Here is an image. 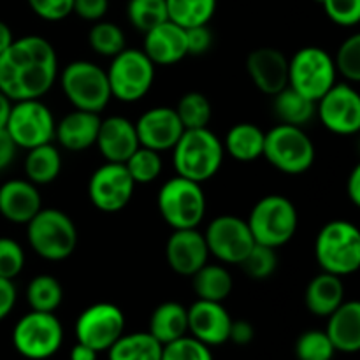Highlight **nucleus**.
<instances>
[{
	"mask_svg": "<svg viewBox=\"0 0 360 360\" xmlns=\"http://www.w3.org/2000/svg\"><path fill=\"white\" fill-rule=\"evenodd\" d=\"M58 76V56L48 39L25 35L0 55V91L13 102L42 98Z\"/></svg>",
	"mask_w": 360,
	"mask_h": 360,
	"instance_id": "1",
	"label": "nucleus"
},
{
	"mask_svg": "<svg viewBox=\"0 0 360 360\" xmlns=\"http://www.w3.org/2000/svg\"><path fill=\"white\" fill-rule=\"evenodd\" d=\"M171 151L176 174L200 185L217 176L225 157L220 137L207 127L185 130Z\"/></svg>",
	"mask_w": 360,
	"mask_h": 360,
	"instance_id": "2",
	"label": "nucleus"
},
{
	"mask_svg": "<svg viewBox=\"0 0 360 360\" xmlns=\"http://www.w3.org/2000/svg\"><path fill=\"white\" fill-rule=\"evenodd\" d=\"M27 239L41 259L62 262L74 253L79 236L69 214L56 207H42L27 224Z\"/></svg>",
	"mask_w": 360,
	"mask_h": 360,
	"instance_id": "3",
	"label": "nucleus"
},
{
	"mask_svg": "<svg viewBox=\"0 0 360 360\" xmlns=\"http://www.w3.org/2000/svg\"><path fill=\"white\" fill-rule=\"evenodd\" d=\"M315 257L322 271L336 276H350L360 267V232L347 220H333L320 229Z\"/></svg>",
	"mask_w": 360,
	"mask_h": 360,
	"instance_id": "4",
	"label": "nucleus"
},
{
	"mask_svg": "<svg viewBox=\"0 0 360 360\" xmlns=\"http://www.w3.org/2000/svg\"><path fill=\"white\" fill-rule=\"evenodd\" d=\"M246 224H248L257 245L278 250L292 241V238L295 236L299 214L294 202L288 197L271 193V195L262 197L252 207V213H250Z\"/></svg>",
	"mask_w": 360,
	"mask_h": 360,
	"instance_id": "5",
	"label": "nucleus"
},
{
	"mask_svg": "<svg viewBox=\"0 0 360 360\" xmlns=\"http://www.w3.org/2000/svg\"><path fill=\"white\" fill-rule=\"evenodd\" d=\"M206 204L202 185L178 174L158 190V213L172 231L199 227L206 217Z\"/></svg>",
	"mask_w": 360,
	"mask_h": 360,
	"instance_id": "6",
	"label": "nucleus"
},
{
	"mask_svg": "<svg viewBox=\"0 0 360 360\" xmlns=\"http://www.w3.org/2000/svg\"><path fill=\"white\" fill-rule=\"evenodd\" d=\"M262 157L280 172L297 176L311 169L316 151L302 127L280 123L266 132Z\"/></svg>",
	"mask_w": 360,
	"mask_h": 360,
	"instance_id": "7",
	"label": "nucleus"
},
{
	"mask_svg": "<svg viewBox=\"0 0 360 360\" xmlns=\"http://www.w3.org/2000/svg\"><path fill=\"white\" fill-rule=\"evenodd\" d=\"M60 84L74 109L102 112L111 101L105 69L90 60L70 62L60 74Z\"/></svg>",
	"mask_w": 360,
	"mask_h": 360,
	"instance_id": "8",
	"label": "nucleus"
},
{
	"mask_svg": "<svg viewBox=\"0 0 360 360\" xmlns=\"http://www.w3.org/2000/svg\"><path fill=\"white\" fill-rule=\"evenodd\" d=\"M338 72L330 53L319 46H306L288 60V86L319 102L334 84Z\"/></svg>",
	"mask_w": 360,
	"mask_h": 360,
	"instance_id": "9",
	"label": "nucleus"
},
{
	"mask_svg": "<svg viewBox=\"0 0 360 360\" xmlns=\"http://www.w3.org/2000/svg\"><path fill=\"white\" fill-rule=\"evenodd\" d=\"M155 65L143 49L125 48L111 58L108 67L111 97L122 102H137L148 95L155 83Z\"/></svg>",
	"mask_w": 360,
	"mask_h": 360,
	"instance_id": "10",
	"label": "nucleus"
},
{
	"mask_svg": "<svg viewBox=\"0 0 360 360\" xmlns=\"http://www.w3.org/2000/svg\"><path fill=\"white\" fill-rule=\"evenodd\" d=\"M63 343V329L55 313L34 311L21 316L13 329V345L21 357L46 360Z\"/></svg>",
	"mask_w": 360,
	"mask_h": 360,
	"instance_id": "11",
	"label": "nucleus"
},
{
	"mask_svg": "<svg viewBox=\"0 0 360 360\" xmlns=\"http://www.w3.org/2000/svg\"><path fill=\"white\" fill-rule=\"evenodd\" d=\"M55 116L41 98L13 102L6 130L18 148L32 150L55 139Z\"/></svg>",
	"mask_w": 360,
	"mask_h": 360,
	"instance_id": "12",
	"label": "nucleus"
},
{
	"mask_svg": "<svg viewBox=\"0 0 360 360\" xmlns=\"http://www.w3.org/2000/svg\"><path fill=\"white\" fill-rule=\"evenodd\" d=\"M74 333L79 343L97 354L108 352L125 334V315L112 302H95L77 316Z\"/></svg>",
	"mask_w": 360,
	"mask_h": 360,
	"instance_id": "13",
	"label": "nucleus"
},
{
	"mask_svg": "<svg viewBox=\"0 0 360 360\" xmlns=\"http://www.w3.org/2000/svg\"><path fill=\"white\" fill-rule=\"evenodd\" d=\"M210 255L224 264H241L255 245L248 224L234 214H221L210 221L204 232Z\"/></svg>",
	"mask_w": 360,
	"mask_h": 360,
	"instance_id": "14",
	"label": "nucleus"
},
{
	"mask_svg": "<svg viewBox=\"0 0 360 360\" xmlns=\"http://www.w3.org/2000/svg\"><path fill=\"white\" fill-rule=\"evenodd\" d=\"M136 183L130 178L129 171L123 164L105 162L88 181V197L90 202L102 213H118L125 210L134 197Z\"/></svg>",
	"mask_w": 360,
	"mask_h": 360,
	"instance_id": "15",
	"label": "nucleus"
},
{
	"mask_svg": "<svg viewBox=\"0 0 360 360\" xmlns=\"http://www.w3.org/2000/svg\"><path fill=\"white\" fill-rule=\"evenodd\" d=\"M316 115L329 132L354 136L360 130L359 91L348 83H336L316 102Z\"/></svg>",
	"mask_w": 360,
	"mask_h": 360,
	"instance_id": "16",
	"label": "nucleus"
},
{
	"mask_svg": "<svg viewBox=\"0 0 360 360\" xmlns=\"http://www.w3.org/2000/svg\"><path fill=\"white\" fill-rule=\"evenodd\" d=\"M136 132L139 144L150 150L171 151L179 141L181 134L185 132L174 108L158 105V108L148 109L139 116L136 123Z\"/></svg>",
	"mask_w": 360,
	"mask_h": 360,
	"instance_id": "17",
	"label": "nucleus"
},
{
	"mask_svg": "<svg viewBox=\"0 0 360 360\" xmlns=\"http://www.w3.org/2000/svg\"><path fill=\"white\" fill-rule=\"evenodd\" d=\"M186 313H188L190 336L210 348L227 343L232 316L221 302L197 299L190 308H186Z\"/></svg>",
	"mask_w": 360,
	"mask_h": 360,
	"instance_id": "18",
	"label": "nucleus"
},
{
	"mask_svg": "<svg viewBox=\"0 0 360 360\" xmlns=\"http://www.w3.org/2000/svg\"><path fill=\"white\" fill-rule=\"evenodd\" d=\"M246 72L262 94L274 95L288 86V58L271 46L253 49L246 58Z\"/></svg>",
	"mask_w": 360,
	"mask_h": 360,
	"instance_id": "19",
	"label": "nucleus"
},
{
	"mask_svg": "<svg viewBox=\"0 0 360 360\" xmlns=\"http://www.w3.org/2000/svg\"><path fill=\"white\" fill-rule=\"evenodd\" d=\"M165 259L169 267L179 276H192L210 259L206 239L197 229L174 231L165 245Z\"/></svg>",
	"mask_w": 360,
	"mask_h": 360,
	"instance_id": "20",
	"label": "nucleus"
},
{
	"mask_svg": "<svg viewBox=\"0 0 360 360\" xmlns=\"http://www.w3.org/2000/svg\"><path fill=\"white\" fill-rule=\"evenodd\" d=\"M95 146L98 148L105 162L125 164L127 158L141 146L139 139H137L136 125L125 116L115 115L101 120Z\"/></svg>",
	"mask_w": 360,
	"mask_h": 360,
	"instance_id": "21",
	"label": "nucleus"
},
{
	"mask_svg": "<svg viewBox=\"0 0 360 360\" xmlns=\"http://www.w3.org/2000/svg\"><path fill=\"white\" fill-rule=\"evenodd\" d=\"M143 51L155 65H174L188 56L186 28L172 23L171 20L157 25L144 34Z\"/></svg>",
	"mask_w": 360,
	"mask_h": 360,
	"instance_id": "22",
	"label": "nucleus"
},
{
	"mask_svg": "<svg viewBox=\"0 0 360 360\" xmlns=\"http://www.w3.org/2000/svg\"><path fill=\"white\" fill-rule=\"evenodd\" d=\"M42 210L37 185L28 179H9L0 185V214L7 221L27 225Z\"/></svg>",
	"mask_w": 360,
	"mask_h": 360,
	"instance_id": "23",
	"label": "nucleus"
},
{
	"mask_svg": "<svg viewBox=\"0 0 360 360\" xmlns=\"http://www.w3.org/2000/svg\"><path fill=\"white\" fill-rule=\"evenodd\" d=\"M101 116L97 112L74 109L55 127V139L67 151H84L95 146Z\"/></svg>",
	"mask_w": 360,
	"mask_h": 360,
	"instance_id": "24",
	"label": "nucleus"
},
{
	"mask_svg": "<svg viewBox=\"0 0 360 360\" xmlns=\"http://www.w3.org/2000/svg\"><path fill=\"white\" fill-rule=\"evenodd\" d=\"M326 334L334 350L357 354L360 350V302L345 301L336 311L327 316Z\"/></svg>",
	"mask_w": 360,
	"mask_h": 360,
	"instance_id": "25",
	"label": "nucleus"
},
{
	"mask_svg": "<svg viewBox=\"0 0 360 360\" xmlns=\"http://www.w3.org/2000/svg\"><path fill=\"white\" fill-rule=\"evenodd\" d=\"M304 302L313 315L327 319L345 302L343 280L336 274L322 271L306 287Z\"/></svg>",
	"mask_w": 360,
	"mask_h": 360,
	"instance_id": "26",
	"label": "nucleus"
},
{
	"mask_svg": "<svg viewBox=\"0 0 360 360\" xmlns=\"http://www.w3.org/2000/svg\"><path fill=\"white\" fill-rule=\"evenodd\" d=\"M148 333L164 347L188 334V313L181 302L165 301L155 308L150 316Z\"/></svg>",
	"mask_w": 360,
	"mask_h": 360,
	"instance_id": "27",
	"label": "nucleus"
},
{
	"mask_svg": "<svg viewBox=\"0 0 360 360\" xmlns=\"http://www.w3.org/2000/svg\"><path fill=\"white\" fill-rule=\"evenodd\" d=\"M266 132L255 123L243 122L231 127L221 141L225 153L239 162H253L262 157Z\"/></svg>",
	"mask_w": 360,
	"mask_h": 360,
	"instance_id": "28",
	"label": "nucleus"
},
{
	"mask_svg": "<svg viewBox=\"0 0 360 360\" xmlns=\"http://www.w3.org/2000/svg\"><path fill=\"white\" fill-rule=\"evenodd\" d=\"M192 287L197 299L213 302H224L234 288L232 274L220 264L206 262L192 276Z\"/></svg>",
	"mask_w": 360,
	"mask_h": 360,
	"instance_id": "29",
	"label": "nucleus"
},
{
	"mask_svg": "<svg viewBox=\"0 0 360 360\" xmlns=\"http://www.w3.org/2000/svg\"><path fill=\"white\" fill-rule=\"evenodd\" d=\"M60 172H62V155L51 143L27 150L25 174L28 181L37 186L49 185L58 178Z\"/></svg>",
	"mask_w": 360,
	"mask_h": 360,
	"instance_id": "30",
	"label": "nucleus"
},
{
	"mask_svg": "<svg viewBox=\"0 0 360 360\" xmlns=\"http://www.w3.org/2000/svg\"><path fill=\"white\" fill-rule=\"evenodd\" d=\"M273 109L280 123L304 127L316 115V102L309 101L304 95L297 94L294 88L287 86L274 95Z\"/></svg>",
	"mask_w": 360,
	"mask_h": 360,
	"instance_id": "31",
	"label": "nucleus"
},
{
	"mask_svg": "<svg viewBox=\"0 0 360 360\" xmlns=\"http://www.w3.org/2000/svg\"><path fill=\"white\" fill-rule=\"evenodd\" d=\"M109 360H160L162 345L150 333L122 334L108 350Z\"/></svg>",
	"mask_w": 360,
	"mask_h": 360,
	"instance_id": "32",
	"label": "nucleus"
},
{
	"mask_svg": "<svg viewBox=\"0 0 360 360\" xmlns=\"http://www.w3.org/2000/svg\"><path fill=\"white\" fill-rule=\"evenodd\" d=\"M167 18L183 28L207 25L217 13L218 0H165Z\"/></svg>",
	"mask_w": 360,
	"mask_h": 360,
	"instance_id": "33",
	"label": "nucleus"
},
{
	"mask_svg": "<svg viewBox=\"0 0 360 360\" xmlns=\"http://www.w3.org/2000/svg\"><path fill=\"white\" fill-rule=\"evenodd\" d=\"M63 301L62 283L51 274H37L27 287V302L34 311L55 313Z\"/></svg>",
	"mask_w": 360,
	"mask_h": 360,
	"instance_id": "34",
	"label": "nucleus"
},
{
	"mask_svg": "<svg viewBox=\"0 0 360 360\" xmlns=\"http://www.w3.org/2000/svg\"><path fill=\"white\" fill-rule=\"evenodd\" d=\"M174 109L185 130L206 129L213 115L210 98L200 91H188L183 95Z\"/></svg>",
	"mask_w": 360,
	"mask_h": 360,
	"instance_id": "35",
	"label": "nucleus"
},
{
	"mask_svg": "<svg viewBox=\"0 0 360 360\" xmlns=\"http://www.w3.org/2000/svg\"><path fill=\"white\" fill-rule=\"evenodd\" d=\"M88 44L97 55L112 58L127 48L125 32L112 21H95L88 32Z\"/></svg>",
	"mask_w": 360,
	"mask_h": 360,
	"instance_id": "36",
	"label": "nucleus"
},
{
	"mask_svg": "<svg viewBox=\"0 0 360 360\" xmlns=\"http://www.w3.org/2000/svg\"><path fill=\"white\" fill-rule=\"evenodd\" d=\"M129 171L130 178L136 185H148L158 179L164 169V162L158 151L150 150V148L139 146L123 164Z\"/></svg>",
	"mask_w": 360,
	"mask_h": 360,
	"instance_id": "37",
	"label": "nucleus"
},
{
	"mask_svg": "<svg viewBox=\"0 0 360 360\" xmlns=\"http://www.w3.org/2000/svg\"><path fill=\"white\" fill-rule=\"evenodd\" d=\"M127 18L134 28L146 34L148 30L169 20L167 6L165 0H129Z\"/></svg>",
	"mask_w": 360,
	"mask_h": 360,
	"instance_id": "38",
	"label": "nucleus"
},
{
	"mask_svg": "<svg viewBox=\"0 0 360 360\" xmlns=\"http://www.w3.org/2000/svg\"><path fill=\"white\" fill-rule=\"evenodd\" d=\"M278 253L274 248H269V246L264 245H253V248L250 250L248 255L245 257L239 266L243 267L246 274H248L252 280L262 281L267 280V278L273 276L278 269Z\"/></svg>",
	"mask_w": 360,
	"mask_h": 360,
	"instance_id": "39",
	"label": "nucleus"
},
{
	"mask_svg": "<svg viewBox=\"0 0 360 360\" xmlns=\"http://www.w3.org/2000/svg\"><path fill=\"white\" fill-rule=\"evenodd\" d=\"M334 355H336V350L326 330H306L295 343L297 360H333Z\"/></svg>",
	"mask_w": 360,
	"mask_h": 360,
	"instance_id": "40",
	"label": "nucleus"
},
{
	"mask_svg": "<svg viewBox=\"0 0 360 360\" xmlns=\"http://www.w3.org/2000/svg\"><path fill=\"white\" fill-rule=\"evenodd\" d=\"M333 60L336 72L341 74L345 79L352 83L360 81V34L345 39Z\"/></svg>",
	"mask_w": 360,
	"mask_h": 360,
	"instance_id": "41",
	"label": "nucleus"
},
{
	"mask_svg": "<svg viewBox=\"0 0 360 360\" xmlns=\"http://www.w3.org/2000/svg\"><path fill=\"white\" fill-rule=\"evenodd\" d=\"M160 360H213V354L193 336H183L162 347Z\"/></svg>",
	"mask_w": 360,
	"mask_h": 360,
	"instance_id": "42",
	"label": "nucleus"
},
{
	"mask_svg": "<svg viewBox=\"0 0 360 360\" xmlns=\"http://www.w3.org/2000/svg\"><path fill=\"white\" fill-rule=\"evenodd\" d=\"M25 267V250L11 238H0V278L14 280Z\"/></svg>",
	"mask_w": 360,
	"mask_h": 360,
	"instance_id": "43",
	"label": "nucleus"
},
{
	"mask_svg": "<svg viewBox=\"0 0 360 360\" xmlns=\"http://www.w3.org/2000/svg\"><path fill=\"white\" fill-rule=\"evenodd\" d=\"M323 11L340 27H355L360 21V0H323Z\"/></svg>",
	"mask_w": 360,
	"mask_h": 360,
	"instance_id": "44",
	"label": "nucleus"
},
{
	"mask_svg": "<svg viewBox=\"0 0 360 360\" xmlns=\"http://www.w3.org/2000/svg\"><path fill=\"white\" fill-rule=\"evenodd\" d=\"M32 13L44 21H62L72 14L74 0H27Z\"/></svg>",
	"mask_w": 360,
	"mask_h": 360,
	"instance_id": "45",
	"label": "nucleus"
},
{
	"mask_svg": "<svg viewBox=\"0 0 360 360\" xmlns=\"http://www.w3.org/2000/svg\"><path fill=\"white\" fill-rule=\"evenodd\" d=\"M213 44V34H211L207 25L200 27L186 28V46H188V55L199 56L210 51Z\"/></svg>",
	"mask_w": 360,
	"mask_h": 360,
	"instance_id": "46",
	"label": "nucleus"
},
{
	"mask_svg": "<svg viewBox=\"0 0 360 360\" xmlns=\"http://www.w3.org/2000/svg\"><path fill=\"white\" fill-rule=\"evenodd\" d=\"M109 0H74L72 13L84 21H101L108 14Z\"/></svg>",
	"mask_w": 360,
	"mask_h": 360,
	"instance_id": "47",
	"label": "nucleus"
},
{
	"mask_svg": "<svg viewBox=\"0 0 360 360\" xmlns=\"http://www.w3.org/2000/svg\"><path fill=\"white\" fill-rule=\"evenodd\" d=\"M16 299L18 292L13 280L0 278V322L11 315V311H13L14 306H16Z\"/></svg>",
	"mask_w": 360,
	"mask_h": 360,
	"instance_id": "48",
	"label": "nucleus"
},
{
	"mask_svg": "<svg viewBox=\"0 0 360 360\" xmlns=\"http://www.w3.org/2000/svg\"><path fill=\"white\" fill-rule=\"evenodd\" d=\"M253 338H255V330L248 320H232L229 341L239 345V347H245V345L252 343Z\"/></svg>",
	"mask_w": 360,
	"mask_h": 360,
	"instance_id": "49",
	"label": "nucleus"
},
{
	"mask_svg": "<svg viewBox=\"0 0 360 360\" xmlns=\"http://www.w3.org/2000/svg\"><path fill=\"white\" fill-rule=\"evenodd\" d=\"M16 151L18 146L11 139L7 130H0V171H4V169H7L13 164L14 158H16Z\"/></svg>",
	"mask_w": 360,
	"mask_h": 360,
	"instance_id": "50",
	"label": "nucleus"
},
{
	"mask_svg": "<svg viewBox=\"0 0 360 360\" xmlns=\"http://www.w3.org/2000/svg\"><path fill=\"white\" fill-rule=\"evenodd\" d=\"M347 195L355 207L360 206V165H355L354 171L348 176Z\"/></svg>",
	"mask_w": 360,
	"mask_h": 360,
	"instance_id": "51",
	"label": "nucleus"
},
{
	"mask_svg": "<svg viewBox=\"0 0 360 360\" xmlns=\"http://www.w3.org/2000/svg\"><path fill=\"white\" fill-rule=\"evenodd\" d=\"M97 357L98 354L94 348L86 347V345L79 343V341L70 350V360H97Z\"/></svg>",
	"mask_w": 360,
	"mask_h": 360,
	"instance_id": "52",
	"label": "nucleus"
},
{
	"mask_svg": "<svg viewBox=\"0 0 360 360\" xmlns=\"http://www.w3.org/2000/svg\"><path fill=\"white\" fill-rule=\"evenodd\" d=\"M13 42H14L13 30H11V27L6 23V21L0 20V55H2V53L6 51Z\"/></svg>",
	"mask_w": 360,
	"mask_h": 360,
	"instance_id": "53",
	"label": "nucleus"
},
{
	"mask_svg": "<svg viewBox=\"0 0 360 360\" xmlns=\"http://www.w3.org/2000/svg\"><path fill=\"white\" fill-rule=\"evenodd\" d=\"M11 108H13V101L0 91V130L6 129L7 120H9L11 115Z\"/></svg>",
	"mask_w": 360,
	"mask_h": 360,
	"instance_id": "54",
	"label": "nucleus"
}]
</instances>
